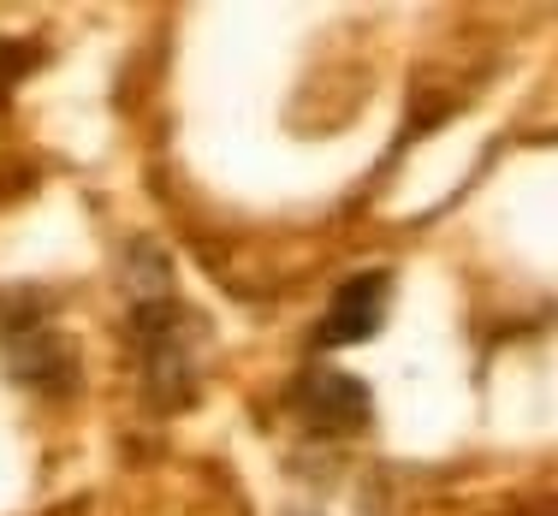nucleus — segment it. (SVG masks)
Masks as SVG:
<instances>
[{"label": "nucleus", "mask_w": 558, "mask_h": 516, "mask_svg": "<svg viewBox=\"0 0 558 516\" xmlns=\"http://www.w3.org/2000/svg\"><path fill=\"white\" fill-rule=\"evenodd\" d=\"M303 416H315L333 433H351V428H363V416H368V392L356 386V380L333 374V368H315V374L303 380Z\"/></svg>", "instance_id": "obj_3"}, {"label": "nucleus", "mask_w": 558, "mask_h": 516, "mask_svg": "<svg viewBox=\"0 0 558 516\" xmlns=\"http://www.w3.org/2000/svg\"><path fill=\"white\" fill-rule=\"evenodd\" d=\"M137 333H143V363L149 380L167 404L191 398L196 392V315L179 303H143L137 309Z\"/></svg>", "instance_id": "obj_1"}, {"label": "nucleus", "mask_w": 558, "mask_h": 516, "mask_svg": "<svg viewBox=\"0 0 558 516\" xmlns=\"http://www.w3.org/2000/svg\"><path fill=\"white\" fill-rule=\"evenodd\" d=\"M387 303H392V273L387 268H368V273H356V280H344L333 309H327V321H322V333H315V344H322V351H339V344L375 339L380 321H387Z\"/></svg>", "instance_id": "obj_2"}]
</instances>
